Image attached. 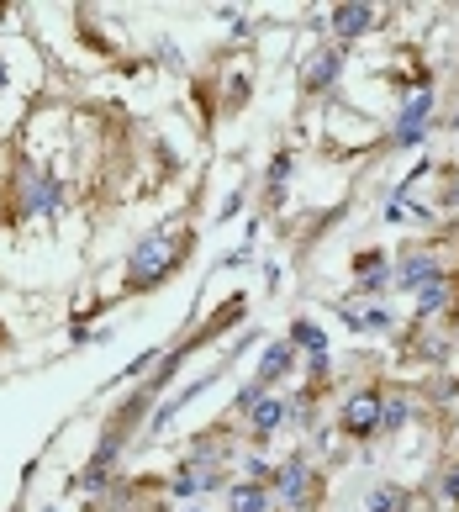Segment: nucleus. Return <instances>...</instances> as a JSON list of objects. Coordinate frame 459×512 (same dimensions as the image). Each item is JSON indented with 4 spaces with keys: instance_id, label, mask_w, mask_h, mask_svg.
<instances>
[{
    "instance_id": "obj_1",
    "label": "nucleus",
    "mask_w": 459,
    "mask_h": 512,
    "mask_svg": "<svg viewBox=\"0 0 459 512\" xmlns=\"http://www.w3.org/2000/svg\"><path fill=\"white\" fill-rule=\"evenodd\" d=\"M190 249H196V233H190V227H153L148 238H138V249L127 254L122 291L138 296V291H153V286H164V280H175L185 270Z\"/></svg>"
},
{
    "instance_id": "obj_2",
    "label": "nucleus",
    "mask_w": 459,
    "mask_h": 512,
    "mask_svg": "<svg viewBox=\"0 0 459 512\" xmlns=\"http://www.w3.org/2000/svg\"><path fill=\"white\" fill-rule=\"evenodd\" d=\"M380 412H386V386H359L343 396V407H338V433L343 439H354V444H370L375 433H380Z\"/></svg>"
},
{
    "instance_id": "obj_3",
    "label": "nucleus",
    "mask_w": 459,
    "mask_h": 512,
    "mask_svg": "<svg viewBox=\"0 0 459 512\" xmlns=\"http://www.w3.org/2000/svg\"><path fill=\"white\" fill-rule=\"evenodd\" d=\"M270 491H275V502H285V507L306 512V507H317L322 476L312 470V460H306V454H291V460H280V465H275V481H270Z\"/></svg>"
},
{
    "instance_id": "obj_4",
    "label": "nucleus",
    "mask_w": 459,
    "mask_h": 512,
    "mask_svg": "<svg viewBox=\"0 0 459 512\" xmlns=\"http://www.w3.org/2000/svg\"><path fill=\"white\" fill-rule=\"evenodd\" d=\"M433 90H412L407 101H401V111H396V122H391V138H386V148H417L428 138V122H433Z\"/></svg>"
},
{
    "instance_id": "obj_5",
    "label": "nucleus",
    "mask_w": 459,
    "mask_h": 512,
    "mask_svg": "<svg viewBox=\"0 0 459 512\" xmlns=\"http://www.w3.org/2000/svg\"><path fill=\"white\" fill-rule=\"evenodd\" d=\"M380 27V11L370 6V0H343V6H333L328 11V32H333V43H359L365 32H375Z\"/></svg>"
},
{
    "instance_id": "obj_6",
    "label": "nucleus",
    "mask_w": 459,
    "mask_h": 512,
    "mask_svg": "<svg viewBox=\"0 0 459 512\" xmlns=\"http://www.w3.org/2000/svg\"><path fill=\"white\" fill-rule=\"evenodd\" d=\"M343 64H349V48H343V43L317 48V53H312V64L301 69V96H322L328 85H338Z\"/></svg>"
},
{
    "instance_id": "obj_7",
    "label": "nucleus",
    "mask_w": 459,
    "mask_h": 512,
    "mask_svg": "<svg viewBox=\"0 0 459 512\" xmlns=\"http://www.w3.org/2000/svg\"><path fill=\"white\" fill-rule=\"evenodd\" d=\"M386 286H396L391 254H386V249H365V254H354V291H359V296H380Z\"/></svg>"
},
{
    "instance_id": "obj_8",
    "label": "nucleus",
    "mask_w": 459,
    "mask_h": 512,
    "mask_svg": "<svg viewBox=\"0 0 459 512\" xmlns=\"http://www.w3.org/2000/svg\"><path fill=\"white\" fill-rule=\"evenodd\" d=\"M438 275H449V270L438 264V254H433V249H423V254L412 249V254H401V264H396V286L407 291V296H417L423 286H433Z\"/></svg>"
},
{
    "instance_id": "obj_9",
    "label": "nucleus",
    "mask_w": 459,
    "mask_h": 512,
    "mask_svg": "<svg viewBox=\"0 0 459 512\" xmlns=\"http://www.w3.org/2000/svg\"><path fill=\"white\" fill-rule=\"evenodd\" d=\"M296 359H301V349L291 344V338H275V344L259 354V375H254V381H259V386H280L285 375L296 370Z\"/></svg>"
},
{
    "instance_id": "obj_10",
    "label": "nucleus",
    "mask_w": 459,
    "mask_h": 512,
    "mask_svg": "<svg viewBox=\"0 0 459 512\" xmlns=\"http://www.w3.org/2000/svg\"><path fill=\"white\" fill-rule=\"evenodd\" d=\"M412 301H417V307H412V317H417V322H428V317L449 312L454 301H459V280H454V275H438L433 286H423V291H417Z\"/></svg>"
},
{
    "instance_id": "obj_11",
    "label": "nucleus",
    "mask_w": 459,
    "mask_h": 512,
    "mask_svg": "<svg viewBox=\"0 0 459 512\" xmlns=\"http://www.w3.org/2000/svg\"><path fill=\"white\" fill-rule=\"evenodd\" d=\"M338 322H343V328H354V333H386V328H396V317L380 307V301H370V307H354V301H343V307H338Z\"/></svg>"
},
{
    "instance_id": "obj_12",
    "label": "nucleus",
    "mask_w": 459,
    "mask_h": 512,
    "mask_svg": "<svg viewBox=\"0 0 459 512\" xmlns=\"http://www.w3.org/2000/svg\"><path fill=\"white\" fill-rule=\"evenodd\" d=\"M285 417H291V407H285L280 396H264V402L248 412V439H254V444H270L275 428L285 423Z\"/></svg>"
},
{
    "instance_id": "obj_13",
    "label": "nucleus",
    "mask_w": 459,
    "mask_h": 512,
    "mask_svg": "<svg viewBox=\"0 0 459 512\" xmlns=\"http://www.w3.org/2000/svg\"><path fill=\"white\" fill-rule=\"evenodd\" d=\"M227 507L233 512H275V491L264 481H238V486H227Z\"/></svg>"
},
{
    "instance_id": "obj_14",
    "label": "nucleus",
    "mask_w": 459,
    "mask_h": 512,
    "mask_svg": "<svg viewBox=\"0 0 459 512\" xmlns=\"http://www.w3.org/2000/svg\"><path fill=\"white\" fill-rule=\"evenodd\" d=\"M285 338H291V344L306 354V359H317V354H328V333H322L317 328V322L312 317H296L291 322V328H285Z\"/></svg>"
},
{
    "instance_id": "obj_15",
    "label": "nucleus",
    "mask_w": 459,
    "mask_h": 512,
    "mask_svg": "<svg viewBox=\"0 0 459 512\" xmlns=\"http://www.w3.org/2000/svg\"><path fill=\"white\" fill-rule=\"evenodd\" d=\"M291 169H296V154H291V148H280V154L270 159V175H264V196H270V206H280V201H285Z\"/></svg>"
},
{
    "instance_id": "obj_16",
    "label": "nucleus",
    "mask_w": 459,
    "mask_h": 512,
    "mask_svg": "<svg viewBox=\"0 0 459 512\" xmlns=\"http://www.w3.org/2000/svg\"><path fill=\"white\" fill-rule=\"evenodd\" d=\"M365 512H412V491L407 486H370V497H365Z\"/></svg>"
},
{
    "instance_id": "obj_17",
    "label": "nucleus",
    "mask_w": 459,
    "mask_h": 512,
    "mask_svg": "<svg viewBox=\"0 0 459 512\" xmlns=\"http://www.w3.org/2000/svg\"><path fill=\"white\" fill-rule=\"evenodd\" d=\"M407 423H412V396H407V391H386V412H380V433L391 439V433H401Z\"/></svg>"
},
{
    "instance_id": "obj_18",
    "label": "nucleus",
    "mask_w": 459,
    "mask_h": 512,
    "mask_svg": "<svg viewBox=\"0 0 459 512\" xmlns=\"http://www.w3.org/2000/svg\"><path fill=\"white\" fill-rule=\"evenodd\" d=\"M444 497H449V502L459 507V460H454V465L444 470Z\"/></svg>"
},
{
    "instance_id": "obj_19",
    "label": "nucleus",
    "mask_w": 459,
    "mask_h": 512,
    "mask_svg": "<svg viewBox=\"0 0 459 512\" xmlns=\"http://www.w3.org/2000/svg\"><path fill=\"white\" fill-rule=\"evenodd\" d=\"M243 196H248V185H243V191H233V196L222 201V222H227V217H238V206H243Z\"/></svg>"
},
{
    "instance_id": "obj_20",
    "label": "nucleus",
    "mask_w": 459,
    "mask_h": 512,
    "mask_svg": "<svg viewBox=\"0 0 459 512\" xmlns=\"http://www.w3.org/2000/svg\"><path fill=\"white\" fill-rule=\"evenodd\" d=\"M0 90H6V59H0Z\"/></svg>"
},
{
    "instance_id": "obj_21",
    "label": "nucleus",
    "mask_w": 459,
    "mask_h": 512,
    "mask_svg": "<svg viewBox=\"0 0 459 512\" xmlns=\"http://www.w3.org/2000/svg\"><path fill=\"white\" fill-rule=\"evenodd\" d=\"M0 344H6V322H0Z\"/></svg>"
},
{
    "instance_id": "obj_22",
    "label": "nucleus",
    "mask_w": 459,
    "mask_h": 512,
    "mask_svg": "<svg viewBox=\"0 0 459 512\" xmlns=\"http://www.w3.org/2000/svg\"><path fill=\"white\" fill-rule=\"evenodd\" d=\"M0 16H6V6H0Z\"/></svg>"
}]
</instances>
